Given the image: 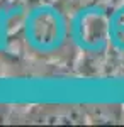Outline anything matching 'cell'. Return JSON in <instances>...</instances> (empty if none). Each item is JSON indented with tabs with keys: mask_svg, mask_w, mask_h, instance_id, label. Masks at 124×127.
Returning <instances> with one entry per match:
<instances>
[{
	"mask_svg": "<svg viewBox=\"0 0 124 127\" xmlns=\"http://www.w3.org/2000/svg\"><path fill=\"white\" fill-rule=\"evenodd\" d=\"M53 2L61 12H70V14L80 12L87 9L90 3H94V0H53Z\"/></svg>",
	"mask_w": 124,
	"mask_h": 127,
	"instance_id": "6da1fadb",
	"label": "cell"
}]
</instances>
